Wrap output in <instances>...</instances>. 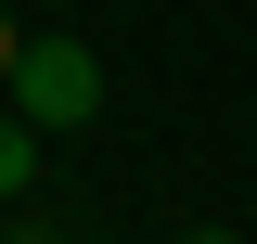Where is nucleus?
I'll return each mask as SVG.
<instances>
[{
	"label": "nucleus",
	"instance_id": "f257e3e1",
	"mask_svg": "<svg viewBox=\"0 0 257 244\" xmlns=\"http://www.w3.org/2000/svg\"><path fill=\"white\" fill-rule=\"evenodd\" d=\"M13 116H26V129H77V116H103V64L77 52V39H26V64H13Z\"/></svg>",
	"mask_w": 257,
	"mask_h": 244
},
{
	"label": "nucleus",
	"instance_id": "f03ea898",
	"mask_svg": "<svg viewBox=\"0 0 257 244\" xmlns=\"http://www.w3.org/2000/svg\"><path fill=\"white\" fill-rule=\"evenodd\" d=\"M26 180H39V129H26V116H0V193H26Z\"/></svg>",
	"mask_w": 257,
	"mask_h": 244
},
{
	"label": "nucleus",
	"instance_id": "7ed1b4c3",
	"mask_svg": "<svg viewBox=\"0 0 257 244\" xmlns=\"http://www.w3.org/2000/svg\"><path fill=\"white\" fill-rule=\"evenodd\" d=\"M13 64H26V26H13V13H0V90H13Z\"/></svg>",
	"mask_w": 257,
	"mask_h": 244
},
{
	"label": "nucleus",
	"instance_id": "20e7f679",
	"mask_svg": "<svg viewBox=\"0 0 257 244\" xmlns=\"http://www.w3.org/2000/svg\"><path fill=\"white\" fill-rule=\"evenodd\" d=\"M193 244H231V231H193Z\"/></svg>",
	"mask_w": 257,
	"mask_h": 244
}]
</instances>
